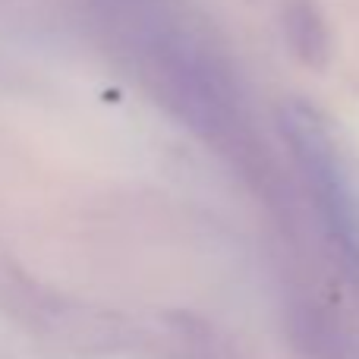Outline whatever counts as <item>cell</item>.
I'll use <instances>...</instances> for the list:
<instances>
[{
  "label": "cell",
  "instance_id": "obj_1",
  "mask_svg": "<svg viewBox=\"0 0 359 359\" xmlns=\"http://www.w3.org/2000/svg\"><path fill=\"white\" fill-rule=\"evenodd\" d=\"M280 126H284L297 158L303 161L306 174H309L334 227L344 233V240L359 243V202L353 189H350V180L344 174L341 158L334 151L331 133L325 130L318 114L303 104H290L280 114Z\"/></svg>",
  "mask_w": 359,
  "mask_h": 359
},
{
  "label": "cell",
  "instance_id": "obj_2",
  "mask_svg": "<svg viewBox=\"0 0 359 359\" xmlns=\"http://www.w3.org/2000/svg\"><path fill=\"white\" fill-rule=\"evenodd\" d=\"M290 10H293L290 32H293V41H297V50L309 63H322L325 50H328V38H325V25L318 19V13L306 0H293Z\"/></svg>",
  "mask_w": 359,
  "mask_h": 359
}]
</instances>
